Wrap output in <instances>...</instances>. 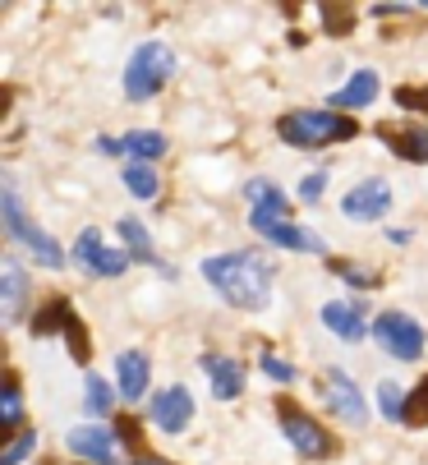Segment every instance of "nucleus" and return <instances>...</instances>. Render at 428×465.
<instances>
[{"label":"nucleus","instance_id":"obj_1","mask_svg":"<svg viewBox=\"0 0 428 465\" xmlns=\"http://www.w3.org/2000/svg\"><path fill=\"white\" fill-rule=\"evenodd\" d=\"M203 277L207 286L217 291L226 304L244 309V313H258L267 309L272 300V268L249 253H222V258H207L203 262Z\"/></svg>","mask_w":428,"mask_h":465},{"label":"nucleus","instance_id":"obj_2","mask_svg":"<svg viewBox=\"0 0 428 465\" xmlns=\"http://www.w3.org/2000/svg\"><path fill=\"white\" fill-rule=\"evenodd\" d=\"M249 203H254L249 226H254L263 240H272L276 249H295V253H323V249H327L323 235L304 231V226L291 217V203H285V193H281L276 184L249 180Z\"/></svg>","mask_w":428,"mask_h":465},{"label":"nucleus","instance_id":"obj_3","mask_svg":"<svg viewBox=\"0 0 428 465\" xmlns=\"http://www.w3.org/2000/svg\"><path fill=\"white\" fill-rule=\"evenodd\" d=\"M276 134L291 143V148H327L336 139H354L360 124L341 111H295V115H281L276 120Z\"/></svg>","mask_w":428,"mask_h":465},{"label":"nucleus","instance_id":"obj_4","mask_svg":"<svg viewBox=\"0 0 428 465\" xmlns=\"http://www.w3.org/2000/svg\"><path fill=\"white\" fill-rule=\"evenodd\" d=\"M175 51L166 46V42H143L134 55H129V64H124V97L129 102H148V97H157L171 79H175Z\"/></svg>","mask_w":428,"mask_h":465},{"label":"nucleus","instance_id":"obj_5","mask_svg":"<svg viewBox=\"0 0 428 465\" xmlns=\"http://www.w3.org/2000/svg\"><path fill=\"white\" fill-rule=\"evenodd\" d=\"M0 213H5V231H10L19 244H28V249H33V258L42 262V268H65V253H60V244H55L46 231H37L28 217H24V203H19L15 175L0 180Z\"/></svg>","mask_w":428,"mask_h":465},{"label":"nucleus","instance_id":"obj_6","mask_svg":"<svg viewBox=\"0 0 428 465\" xmlns=\"http://www.w3.org/2000/svg\"><path fill=\"white\" fill-rule=\"evenodd\" d=\"M373 341H378L392 360L414 364V360L423 355V327H419L410 313L387 309V313H378V318H373Z\"/></svg>","mask_w":428,"mask_h":465},{"label":"nucleus","instance_id":"obj_7","mask_svg":"<svg viewBox=\"0 0 428 465\" xmlns=\"http://www.w3.org/2000/svg\"><path fill=\"white\" fill-rule=\"evenodd\" d=\"M75 262H79L84 272H93V277H120L134 258L120 253V249H106L102 231H84V235L75 240Z\"/></svg>","mask_w":428,"mask_h":465},{"label":"nucleus","instance_id":"obj_8","mask_svg":"<svg viewBox=\"0 0 428 465\" xmlns=\"http://www.w3.org/2000/svg\"><path fill=\"white\" fill-rule=\"evenodd\" d=\"M387 208H392V184L387 180H360L341 198V213L350 222H378V217H387Z\"/></svg>","mask_w":428,"mask_h":465},{"label":"nucleus","instance_id":"obj_9","mask_svg":"<svg viewBox=\"0 0 428 465\" xmlns=\"http://www.w3.org/2000/svg\"><path fill=\"white\" fill-rule=\"evenodd\" d=\"M327 411H332L336 420H345V424H364V420H369V401H364V391L354 387L341 369H332V373H327Z\"/></svg>","mask_w":428,"mask_h":465},{"label":"nucleus","instance_id":"obj_10","mask_svg":"<svg viewBox=\"0 0 428 465\" xmlns=\"http://www.w3.org/2000/svg\"><path fill=\"white\" fill-rule=\"evenodd\" d=\"M148 415H153V424H157L162 433H184V424L194 420V396H189V387H166V391H157L153 406H148Z\"/></svg>","mask_w":428,"mask_h":465},{"label":"nucleus","instance_id":"obj_11","mask_svg":"<svg viewBox=\"0 0 428 465\" xmlns=\"http://www.w3.org/2000/svg\"><path fill=\"white\" fill-rule=\"evenodd\" d=\"M69 451L84 456V460H97V465H120L115 456V433L111 429H97V424H79V429H69Z\"/></svg>","mask_w":428,"mask_h":465},{"label":"nucleus","instance_id":"obj_12","mask_svg":"<svg viewBox=\"0 0 428 465\" xmlns=\"http://www.w3.org/2000/svg\"><path fill=\"white\" fill-rule=\"evenodd\" d=\"M281 433H285V442H291L300 456H323V451H332V438H327L309 415H300V411H285V415H281Z\"/></svg>","mask_w":428,"mask_h":465},{"label":"nucleus","instance_id":"obj_13","mask_svg":"<svg viewBox=\"0 0 428 465\" xmlns=\"http://www.w3.org/2000/svg\"><path fill=\"white\" fill-rule=\"evenodd\" d=\"M323 322L327 331H336L341 341H364V331H373L364 322V304H354V300H332L323 304Z\"/></svg>","mask_w":428,"mask_h":465},{"label":"nucleus","instance_id":"obj_14","mask_svg":"<svg viewBox=\"0 0 428 465\" xmlns=\"http://www.w3.org/2000/svg\"><path fill=\"white\" fill-rule=\"evenodd\" d=\"M203 369H207V382H212V396H217V401H235V396L244 391V364L240 360L207 355Z\"/></svg>","mask_w":428,"mask_h":465},{"label":"nucleus","instance_id":"obj_15","mask_svg":"<svg viewBox=\"0 0 428 465\" xmlns=\"http://www.w3.org/2000/svg\"><path fill=\"white\" fill-rule=\"evenodd\" d=\"M148 360H143L138 351H124L115 360V378H120V391H124V401H138L143 391H148Z\"/></svg>","mask_w":428,"mask_h":465},{"label":"nucleus","instance_id":"obj_16","mask_svg":"<svg viewBox=\"0 0 428 465\" xmlns=\"http://www.w3.org/2000/svg\"><path fill=\"white\" fill-rule=\"evenodd\" d=\"M373 97H378V74H373V70H354V79H350V84H345V88L332 97V106L345 115V111H360V106H369Z\"/></svg>","mask_w":428,"mask_h":465},{"label":"nucleus","instance_id":"obj_17","mask_svg":"<svg viewBox=\"0 0 428 465\" xmlns=\"http://www.w3.org/2000/svg\"><path fill=\"white\" fill-rule=\"evenodd\" d=\"M115 235L124 240L129 258H138V262H157V253H153V240H148V231H143V222H134V217H120V222H115Z\"/></svg>","mask_w":428,"mask_h":465},{"label":"nucleus","instance_id":"obj_18","mask_svg":"<svg viewBox=\"0 0 428 465\" xmlns=\"http://www.w3.org/2000/svg\"><path fill=\"white\" fill-rule=\"evenodd\" d=\"M383 139L392 143L396 157H410V162H428V129H401V134H392V129H383Z\"/></svg>","mask_w":428,"mask_h":465},{"label":"nucleus","instance_id":"obj_19","mask_svg":"<svg viewBox=\"0 0 428 465\" xmlns=\"http://www.w3.org/2000/svg\"><path fill=\"white\" fill-rule=\"evenodd\" d=\"M124 153H134L143 166H148L153 157L166 153V134H157V129H134V134L124 139Z\"/></svg>","mask_w":428,"mask_h":465},{"label":"nucleus","instance_id":"obj_20","mask_svg":"<svg viewBox=\"0 0 428 465\" xmlns=\"http://www.w3.org/2000/svg\"><path fill=\"white\" fill-rule=\"evenodd\" d=\"M24 295H28V282H24L19 258H5V318H10V322L19 318V309H24Z\"/></svg>","mask_w":428,"mask_h":465},{"label":"nucleus","instance_id":"obj_21","mask_svg":"<svg viewBox=\"0 0 428 465\" xmlns=\"http://www.w3.org/2000/svg\"><path fill=\"white\" fill-rule=\"evenodd\" d=\"M124 189H129L134 198H157L162 180H157V171H153V166H143V162H134V166L124 171Z\"/></svg>","mask_w":428,"mask_h":465},{"label":"nucleus","instance_id":"obj_22","mask_svg":"<svg viewBox=\"0 0 428 465\" xmlns=\"http://www.w3.org/2000/svg\"><path fill=\"white\" fill-rule=\"evenodd\" d=\"M55 322H60V327H69V322H75V313H69V304H65V300H55V304L37 309V318H33V337H51V331H55Z\"/></svg>","mask_w":428,"mask_h":465},{"label":"nucleus","instance_id":"obj_23","mask_svg":"<svg viewBox=\"0 0 428 465\" xmlns=\"http://www.w3.org/2000/svg\"><path fill=\"white\" fill-rule=\"evenodd\" d=\"M84 396H88V411H93V415H111V406H115V391H111V382H106V378H97V373H88Z\"/></svg>","mask_w":428,"mask_h":465},{"label":"nucleus","instance_id":"obj_24","mask_svg":"<svg viewBox=\"0 0 428 465\" xmlns=\"http://www.w3.org/2000/svg\"><path fill=\"white\" fill-rule=\"evenodd\" d=\"M378 401H383V415H387L392 424H401L405 411H410V396H401L396 382H383V387H378Z\"/></svg>","mask_w":428,"mask_h":465},{"label":"nucleus","instance_id":"obj_25","mask_svg":"<svg viewBox=\"0 0 428 465\" xmlns=\"http://www.w3.org/2000/svg\"><path fill=\"white\" fill-rule=\"evenodd\" d=\"M19 420H24V396H19V382L10 378V382H5V396H0V424L19 429Z\"/></svg>","mask_w":428,"mask_h":465},{"label":"nucleus","instance_id":"obj_26","mask_svg":"<svg viewBox=\"0 0 428 465\" xmlns=\"http://www.w3.org/2000/svg\"><path fill=\"white\" fill-rule=\"evenodd\" d=\"M33 447H37V433H19V438L5 447V456H0V465H19V460H24Z\"/></svg>","mask_w":428,"mask_h":465},{"label":"nucleus","instance_id":"obj_27","mask_svg":"<svg viewBox=\"0 0 428 465\" xmlns=\"http://www.w3.org/2000/svg\"><path fill=\"white\" fill-rule=\"evenodd\" d=\"M410 401H414V406L405 411V420H410V424H423V420H428V378H423V387L410 391Z\"/></svg>","mask_w":428,"mask_h":465},{"label":"nucleus","instance_id":"obj_28","mask_svg":"<svg viewBox=\"0 0 428 465\" xmlns=\"http://www.w3.org/2000/svg\"><path fill=\"white\" fill-rule=\"evenodd\" d=\"M263 373L276 378V382H291V378H295V369L285 364V360H276V355H263Z\"/></svg>","mask_w":428,"mask_h":465},{"label":"nucleus","instance_id":"obj_29","mask_svg":"<svg viewBox=\"0 0 428 465\" xmlns=\"http://www.w3.org/2000/svg\"><path fill=\"white\" fill-rule=\"evenodd\" d=\"M65 337H69V351H79V360H88V341H84V322L79 318L65 327Z\"/></svg>","mask_w":428,"mask_h":465},{"label":"nucleus","instance_id":"obj_30","mask_svg":"<svg viewBox=\"0 0 428 465\" xmlns=\"http://www.w3.org/2000/svg\"><path fill=\"white\" fill-rule=\"evenodd\" d=\"M323 180H327V175H309V180L300 184V198H309V203H314V198H323Z\"/></svg>","mask_w":428,"mask_h":465},{"label":"nucleus","instance_id":"obj_31","mask_svg":"<svg viewBox=\"0 0 428 465\" xmlns=\"http://www.w3.org/2000/svg\"><path fill=\"white\" fill-rule=\"evenodd\" d=\"M97 153H106V157H120V153H124V139H97Z\"/></svg>","mask_w":428,"mask_h":465},{"label":"nucleus","instance_id":"obj_32","mask_svg":"<svg viewBox=\"0 0 428 465\" xmlns=\"http://www.w3.org/2000/svg\"><path fill=\"white\" fill-rule=\"evenodd\" d=\"M341 277H345V282H354V286H369V282H373V277H369V272H360V268H341Z\"/></svg>","mask_w":428,"mask_h":465},{"label":"nucleus","instance_id":"obj_33","mask_svg":"<svg viewBox=\"0 0 428 465\" xmlns=\"http://www.w3.org/2000/svg\"><path fill=\"white\" fill-rule=\"evenodd\" d=\"M134 465H171V460H162V456H138Z\"/></svg>","mask_w":428,"mask_h":465}]
</instances>
